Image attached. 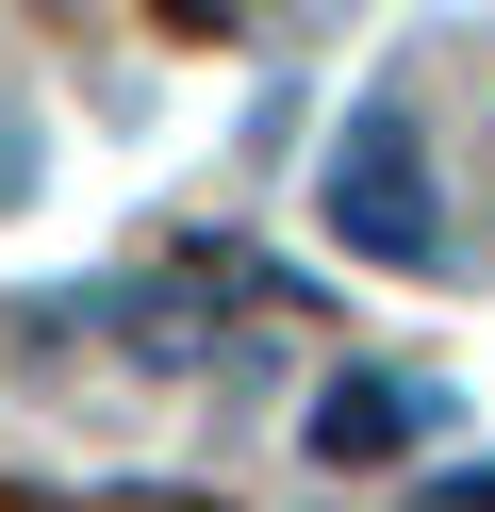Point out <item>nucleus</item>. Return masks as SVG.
<instances>
[{
    "mask_svg": "<svg viewBox=\"0 0 495 512\" xmlns=\"http://www.w3.org/2000/svg\"><path fill=\"white\" fill-rule=\"evenodd\" d=\"M314 215H330V248H347V265H380V281H446V199H429V133H413V100H396V83L330 133Z\"/></svg>",
    "mask_w": 495,
    "mask_h": 512,
    "instance_id": "f257e3e1",
    "label": "nucleus"
},
{
    "mask_svg": "<svg viewBox=\"0 0 495 512\" xmlns=\"http://www.w3.org/2000/svg\"><path fill=\"white\" fill-rule=\"evenodd\" d=\"M429 430V380H380V364H347L314 397V463H396V446Z\"/></svg>",
    "mask_w": 495,
    "mask_h": 512,
    "instance_id": "f03ea898",
    "label": "nucleus"
},
{
    "mask_svg": "<svg viewBox=\"0 0 495 512\" xmlns=\"http://www.w3.org/2000/svg\"><path fill=\"white\" fill-rule=\"evenodd\" d=\"M413 512H495V463H462V479H429Z\"/></svg>",
    "mask_w": 495,
    "mask_h": 512,
    "instance_id": "7ed1b4c3",
    "label": "nucleus"
},
{
    "mask_svg": "<svg viewBox=\"0 0 495 512\" xmlns=\"http://www.w3.org/2000/svg\"><path fill=\"white\" fill-rule=\"evenodd\" d=\"M17 199H33V133L0 116V215H17Z\"/></svg>",
    "mask_w": 495,
    "mask_h": 512,
    "instance_id": "20e7f679",
    "label": "nucleus"
},
{
    "mask_svg": "<svg viewBox=\"0 0 495 512\" xmlns=\"http://www.w3.org/2000/svg\"><path fill=\"white\" fill-rule=\"evenodd\" d=\"M83 512H198V496H83Z\"/></svg>",
    "mask_w": 495,
    "mask_h": 512,
    "instance_id": "39448f33",
    "label": "nucleus"
}]
</instances>
